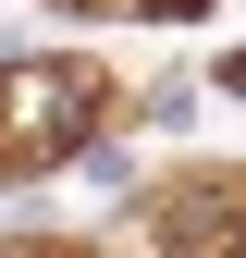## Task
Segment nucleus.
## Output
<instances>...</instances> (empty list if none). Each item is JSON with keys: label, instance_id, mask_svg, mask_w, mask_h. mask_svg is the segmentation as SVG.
Listing matches in <instances>:
<instances>
[{"label": "nucleus", "instance_id": "f257e3e1", "mask_svg": "<svg viewBox=\"0 0 246 258\" xmlns=\"http://www.w3.org/2000/svg\"><path fill=\"white\" fill-rule=\"evenodd\" d=\"M86 111H99V74L86 61H25V74H0V172H37L86 136Z\"/></svg>", "mask_w": 246, "mask_h": 258}]
</instances>
